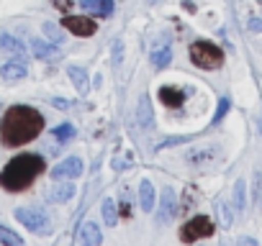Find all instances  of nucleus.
<instances>
[{
	"label": "nucleus",
	"mask_w": 262,
	"mask_h": 246,
	"mask_svg": "<svg viewBox=\"0 0 262 246\" xmlns=\"http://www.w3.org/2000/svg\"><path fill=\"white\" fill-rule=\"evenodd\" d=\"M211 233H213V220H211L208 215H195L193 220H188V223L180 228V238H183L185 243H193V241L206 238V236H211Z\"/></svg>",
	"instance_id": "39448f33"
},
{
	"label": "nucleus",
	"mask_w": 262,
	"mask_h": 246,
	"mask_svg": "<svg viewBox=\"0 0 262 246\" xmlns=\"http://www.w3.org/2000/svg\"><path fill=\"white\" fill-rule=\"evenodd\" d=\"M249 31L259 34L262 31V18H249Z\"/></svg>",
	"instance_id": "7c9ffc66"
},
{
	"label": "nucleus",
	"mask_w": 262,
	"mask_h": 246,
	"mask_svg": "<svg viewBox=\"0 0 262 246\" xmlns=\"http://www.w3.org/2000/svg\"><path fill=\"white\" fill-rule=\"evenodd\" d=\"M62 26L67 29V31H72V34H77V36H93L95 34V21H90V18H85V16H64L62 18Z\"/></svg>",
	"instance_id": "1a4fd4ad"
},
{
	"label": "nucleus",
	"mask_w": 262,
	"mask_h": 246,
	"mask_svg": "<svg viewBox=\"0 0 262 246\" xmlns=\"http://www.w3.org/2000/svg\"><path fill=\"white\" fill-rule=\"evenodd\" d=\"M72 136H75V126H72V123H62V126L54 129V139H59V141H67Z\"/></svg>",
	"instance_id": "393cba45"
},
{
	"label": "nucleus",
	"mask_w": 262,
	"mask_h": 246,
	"mask_svg": "<svg viewBox=\"0 0 262 246\" xmlns=\"http://www.w3.org/2000/svg\"><path fill=\"white\" fill-rule=\"evenodd\" d=\"M100 210H103V220H105V226H118V213H116V205H113V200L111 198H105L103 203H100Z\"/></svg>",
	"instance_id": "aec40b11"
},
{
	"label": "nucleus",
	"mask_w": 262,
	"mask_h": 246,
	"mask_svg": "<svg viewBox=\"0 0 262 246\" xmlns=\"http://www.w3.org/2000/svg\"><path fill=\"white\" fill-rule=\"evenodd\" d=\"M126 167H128V164H126V162H121L118 157L113 159V169H116V172H118V169H126Z\"/></svg>",
	"instance_id": "473e14b6"
},
{
	"label": "nucleus",
	"mask_w": 262,
	"mask_h": 246,
	"mask_svg": "<svg viewBox=\"0 0 262 246\" xmlns=\"http://www.w3.org/2000/svg\"><path fill=\"white\" fill-rule=\"evenodd\" d=\"M67 75H70V80H72V85H75V90H77V95H85L88 92V72L82 69V67H70L67 69Z\"/></svg>",
	"instance_id": "f3484780"
},
{
	"label": "nucleus",
	"mask_w": 262,
	"mask_h": 246,
	"mask_svg": "<svg viewBox=\"0 0 262 246\" xmlns=\"http://www.w3.org/2000/svg\"><path fill=\"white\" fill-rule=\"evenodd\" d=\"M170 59H172V52H170V46H167V44H165L162 49H155V52H152V64H155L157 69L167 67V64H170Z\"/></svg>",
	"instance_id": "4be33fe9"
},
{
	"label": "nucleus",
	"mask_w": 262,
	"mask_h": 246,
	"mask_svg": "<svg viewBox=\"0 0 262 246\" xmlns=\"http://www.w3.org/2000/svg\"><path fill=\"white\" fill-rule=\"evenodd\" d=\"M234 205H236V210H244L247 208V182L244 180H236L234 182Z\"/></svg>",
	"instance_id": "5701e85b"
},
{
	"label": "nucleus",
	"mask_w": 262,
	"mask_h": 246,
	"mask_svg": "<svg viewBox=\"0 0 262 246\" xmlns=\"http://www.w3.org/2000/svg\"><path fill=\"white\" fill-rule=\"evenodd\" d=\"M190 59H193V64L201 67V69H219V67L224 64L221 49H219L216 44H211V41H195V44L190 46Z\"/></svg>",
	"instance_id": "7ed1b4c3"
},
{
	"label": "nucleus",
	"mask_w": 262,
	"mask_h": 246,
	"mask_svg": "<svg viewBox=\"0 0 262 246\" xmlns=\"http://www.w3.org/2000/svg\"><path fill=\"white\" fill-rule=\"evenodd\" d=\"M252 190H254V205H262V172L259 169H254V185H252Z\"/></svg>",
	"instance_id": "a878e982"
},
{
	"label": "nucleus",
	"mask_w": 262,
	"mask_h": 246,
	"mask_svg": "<svg viewBox=\"0 0 262 246\" xmlns=\"http://www.w3.org/2000/svg\"><path fill=\"white\" fill-rule=\"evenodd\" d=\"M54 6H57L59 11H70V8H72V0H54Z\"/></svg>",
	"instance_id": "2f4dec72"
},
{
	"label": "nucleus",
	"mask_w": 262,
	"mask_h": 246,
	"mask_svg": "<svg viewBox=\"0 0 262 246\" xmlns=\"http://www.w3.org/2000/svg\"><path fill=\"white\" fill-rule=\"evenodd\" d=\"M52 105H54V108H59V110H67V108H70V100H64V97H54V100H52Z\"/></svg>",
	"instance_id": "c756f323"
},
{
	"label": "nucleus",
	"mask_w": 262,
	"mask_h": 246,
	"mask_svg": "<svg viewBox=\"0 0 262 246\" xmlns=\"http://www.w3.org/2000/svg\"><path fill=\"white\" fill-rule=\"evenodd\" d=\"M185 141H190V136H167L162 144H157V152L167 149V146H175V144H185Z\"/></svg>",
	"instance_id": "cd10ccee"
},
{
	"label": "nucleus",
	"mask_w": 262,
	"mask_h": 246,
	"mask_svg": "<svg viewBox=\"0 0 262 246\" xmlns=\"http://www.w3.org/2000/svg\"><path fill=\"white\" fill-rule=\"evenodd\" d=\"M44 34H47V36H49V39H52L54 44H59V41L64 39V36H62V31H59V29H57L54 23H44Z\"/></svg>",
	"instance_id": "bb28decb"
},
{
	"label": "nucleus",
	"mask_w": 262,
	"mask_h": 246,
	"mask_svg": "<svg viewBox=\"0 0 262 246\" xmlns=\"http://www.w3.org/2000/svg\"><path fill=\"white\" fill-rule=\"evenodd\" d=\"M31 52H34L36 59H59V46L49 44V41H41V39L31 41Z\"/></svg>",
	"instance_id": "f8f14e48"
},
{
	"label": "nucleus",
	"mask_w": 262,
	"mask_h": 246,
	"mask_svg": "<svg viewBox=\"0 0 262 246\" xmlns=\"http://www.w3.org/2000/svg\"><path fill=\"white\" fill-rule=\"evenodd\" d=\"M80 175H82V159L80 157H67L52 169L54 180H77Z\"/></svg>",
	"instance_id": "6e6552de"
},
{
	"label": "nucleus",
	"mask_w": 262,
	"mask_h": 246,
	"mask_svg": "<svg viewBox=\"0 0 262 246\" xmlns=\"http://www.w3.org/2000/svg\"><path fill=\"white\" fill-rule=\"evenodd\" d=\"M0 46H3L6 52H11V54H16L18 59H24V54H26V46L18 41V39H13V36H0Z\"/></svg>",
	"instance_id": "6ab92c4d"
},
{
	"label": "nucleus",
	"mask_w": 262,
	"mask_h": 246,
	"mask_svg": "<svg viewBox=\"0 0 262 246\" xmlns=\"http://www.w3.org/2000/svg\"><path fill=\"white\" fill-rule=\"evenodd\" d=\"M113 54H116V64H118V62H121V41L113 46Z\"/></svg>",
	"instance_id": "72a5a7b5"
},
{
	"label": "nucleus",
	"mask_w": 262,
	"mask_h": 246,
	"mask_svg": "<svg viewBox=\"0 0 262 246\" xmlns=\"http://www.w3.org/2000/svg\"><path fill=\"white\" fill-rule=\"evenodd\" d=\"M80 6L93 11L95 16H111L113 13V0H80Z\"/></svg>",
	"instance_id": "dca6fc26"
},
{
	"label": "nucleus",
	"mask_w": 262,
	"mask_h": 246,
	"mask_svg": "<svg viewBox=\"0 0 262 246\" xmlns=\"http://www.w3.org/2000/svg\"><path fill=\"white\" fill-rule=\"evenodd\" d=\"M139 208L144 213H152L155 210V187L149 180H142L139 182Z\"/></svg>",
	"instance_id": "4468645a"
},
{
	"label": "nucleus",
	"mask_w": 262,
	"mask_h": 246,
	"mask_svg": "<svg viewBox=\"0 0 262 246\" xmlns=\"http://www.w3.org/2000/svg\"><path fill=\"white\" fill-rule=\"evenodd\" d=\"M80 241H82L85 246H100V241H103V233H100V228H98V223H95V220H88V223H82Z\"/></svg>",
	"instance_id": "ddd939ff"
},
{
	"label": "nucleus",
	"mask_w": 262,
	"mask_h": 246,
	"mask_svg": "<svg viewBox=\"0 0 262 246\" xmlns=\"http://www.w3.org/2000/svg\"><path fill=\"white\" fill-rule=\"evenodd\" d=\"M226 110H229V97H221V103H219V108H216V115H213V126L224 120Z\"/></svg>",
	"instance_id": "c85d7f7f"
},
{
	"label": "nucleus",
	"mask_w": 262,
	"mask_h": 246,
	"mask_svg": "<svg viewBox=\"0 0 262 246\" xmlns=\"http://www.w3.org/2000/svg\"><path fill=\"white\" fill-rule=\"evenodd\" d=\"M0 243H6V246H21V243H24V238H21L18 233L8 231L6 226H0Z\"/></svg>",
	"instance_id": "b1692460"
},
{
	"label": "nucleus",
	"mask_w": 262,
	"mask_h": 246,
	"mask_svg": "<svg viewBox=\"0 0 262 246\" xmlns=\"http://www.w3.org/2000/svg\"><path fill=\"white\" fill-rule=\"evenodd\" d=\"M216 215H219V220H221V228H229V226L234 223V213H231V208H229L226 200H219V203H216Z\"/></svg>",
	"instance_id": "412c9836"
},
{
	"label": "nucleus",
	"mask_w": 262,
	"mask_h": 246,
	"mask_svg": "<svg viewBox=\"0 0 262 246\" xmlns=\"http://www.w3.org/2000/svg\"><path fill=\"white\" fill-rule=\"evenodd\" d=\"M239 243H247V246H254V238H239Z\"/></svg>",
	"instance_id": "f704fd0d"
},
{
	"label": "nucleus",
	"mask_w": 262,
	"mask_h": 246,
	"mask_svg": "<svg viewBox=\"0 0 262 246\" xmlns=\"http://www.w3.org/2000/svg\"><path fill=\"white\" fill-rule=\"evenodd\" d=\"M16 220L18 223H24L29 231H34V233H39V236H47L52 228V223H49V218L41 213V210H36V208H18L16 210Z\"/></svg>",
	"instance_id": "20e7f679"
},
{
	"label": "nucleus",
	"mask_w": 262,
	"mask_h": 246,
	"mask_svg": "<svg viewBox=\"0 0 262 246\" xmlns=\"http://www.w3.org/2000/svg\"><path fill=\"white\" fill-rule=\"evenodd\" d=\"M44 129V115L36 108L29 105H13L6 118H3V129H0V139L6 146H21L34 141Z\"/></svg>",
	"instance_id": "f257e3e1"
},
{
	"label": "nucleus",
	"mask_w": 262,
	"mask_h": 246,
	"mask_svg": "<svg viewBox=\"0 0 262 246\" xmlns=\"http://www.w3.org/2000/svg\"><path fill=\"white\" fill-rule=\"evenodd\" d=\"M219 144H201V146H193L190 152H185V162L188 164H211L216 157H219Z\"/></svg>",
	"instance_id": "0eeeda50"
},
{
	"label": "nucleus",
	"mask_w": 262,
	"mask_h": 246,
	"mask_svg": "<svg viewBox=\"0 0 262 246\" xmlns=\"http://www.w3.org/2000/svg\"><path fill=\"white\" fill-rule=\"evenodd\" d=\"M160 100L165 105H170V108H178V105H183L185 95L180 90H175V87H160Z\"/></svg>",
	"instance_id": "a211bd4d"
},
{
	"label": "nucleus",
	"mask_w": 262,
	"mask_h": 246,
	"mask_svg": "<svg viewBox=\"0 0 262 246\" xmlns=\"http://www.w3.org/2000/svg\"><path fill=\"white\" fill-rule=\"evenodd\" d=\"M180 205H178V198H175V190L172 187H165L162 190V198H160V210H157V223L165 226L170 223L175 215H178Z\"/></svg>",
	"instance_id": "423d86ee"
},
{
	"label": "nucleus",
	"mask_w": 262,
	"mask_h": 246,
	"mask_svg": "<svg viewBox=\"0 0 262 246\" xmlns=\"http://www.w3.org/2000/svg\"><path fill=\"white\" fill-rule=\"evenodd\" d=\"M137 123L142 129H152L155 126V113H152V103H149L147 95L139 97V103H137Z\"/></svg>",
	"instance_id": "9b49d317"
},
{
	"label": "nucleus",
	"mask_w": 262,
	"mask_h": 246,
	"mask_svg": "<svg viewBox=\"0 0 262 246\" xmlns=\"http://www.w3.org/2000/svg\"><path fill=\"white\" fill-rule=\"evenodd\" d=\"M44 172V157L39 154H18L6 164V169L0 172V187L8 192L26 190L39 175Z\"/></svg>",
	"instance_id": "f03ea898"
},
{
	"label": "nucleus",
	"mask_w": 262,
	"mask_h": 246,
	"mask_svg": "<svg viewBox=\"0 0 262 246\" xmlns=\"http://www.w3.org/2000/svg\"><path fill=\"white\" fill-rule=\"evenodd\" d=\"M54 182H57V180H54ZM72 195H75V185H67V182H57V185H52V190H49V200H52V203H67Z\"/></svg>",
	"instance_id": "2eb2a0df"
},
{
	"label": "nucleus",
	"mask_w": 262,
	"mask_h": 246,
	"mask_svg": "<svg viewBox=\"0 0 262 246\" xmlns=\"http://www.w3.org/2000/svg\"><path fill=\"white\" fill-rule=\"evenodd\" d=\"M26 64H24V59H11V62H3L0 64V77H3L6 82H18V80H24L26 77Z\"/></svg>",
	"instance_id": "9d476101"
}]
</instances>
